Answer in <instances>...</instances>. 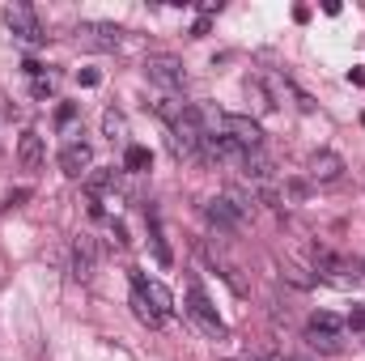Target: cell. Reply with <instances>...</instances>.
I'll return each instance as SVG.
<instances>
[{"instance_id":"obj_1","label":"cell","mask_w":365,"mask_h":361,"mask_svg":"<svg viewBox=\"0 0 365 361\" xmlns=\"http://www.w3.org/2000/svg\"><path fill=\"white\" fill-rule=\"evenodd\" d=\"M145 77L153 81V86H162L166 93H175L187 86V68H182L179 56H149L145 60Z\"/></svg>"},{"instance_id":"obj_2","label":"cell","mask_w":365,"mask_h":361,"mask_svg":"<svg viewBox=\"0 0 365 361\" xmlns=\"http://www.w3.org/2000/svg\"><path fill=\"white\" fill-rule=\"evenodd\" d=\"M4 21H9V26H13V34H17L21 43H30V47H43V43H47V30H43L38 13H34L30 4H9Z\"/></svg>"},{"instance_id":"obj_3","label":"cell","mask_w":365,"mask_h":361,"mask_svg":"<svg viewBox=\"0 0 365 361\" xmlns=\"http://www.w3.org/2000/svg\"><path fill=\"white\" fill-rule=\"evenodd\" d=\"M217 136H230V141L242 145V149H259V145H264V128H259L251 115H221Z\"/></svg>"},{"instance_id":"obj_4","label":"cell","mask_w":365,"mask_h":361,"mask_svg":"<svg viewBox=\"0 0 365 361\" xmlns=\"http://www.w3.org/2000/svg\"><path fill=\"white\" fill-rule=\"evenodd\" d=\"M187 315H191V319L212 336V340H225V323L217 319V310H212V302L204 298V289H200V285H191V289H187Z\"/></svg>"},{"instance_id":"obj_5","label":"cell","mask_w":365,"mask_h":361,"mask_svg":"<svg viewBox=\"0 0 365 361\" xmlns=\"http://www.w3.org/2000/svg\"><path fill=\"white\" fill-rule=\"evenodd\" d=\"M123 30L119 26H106V21H81L77 26V39L86 43V47H98V51H115L123 39H119Z\"/></svg>"},{"instance_id":"obj_6","label":"cell","mask_w":365,"mask_h":361,"mask_svg":"<svg viewBox=\"0 0 365 361\" xmlns=\"http://www.w3.org/2000/svg\"><path fill=\"white\" fill-rule=\"evenodd\" d=\"M90 162H93V149L86 145V141H68V145L60 149V171H64L68 179L90 175Z\"/></svg>"},{"instance_id":"obj_7","label":"cell","mask_w":365,"mask_h":361,"mask_svg":"<svg viewBox=\"0 0 365 361\" xmlns=\"http://www.w3.org/2000/svg\"><path fill=\"white\" fill-rule=\"evenodd\" d=\"M132 285H136V293H140L145 302H153L158 315H170V310H175V298H170V289H166L162 280H149L145 272H132Z\"/></svg>"},{"instance_id":"obj_8","label":"cell","mask_w":365,"mask_h":361,"mask_svg":"<svg viewBox=\"0 0 365 361\" xmlns=\"http://www.w3.org/2000/svg\"><path fill=\"white\" fill-rule=\"evenodd\" d=\"M204 217H208L217 230H225V234H238V230H242V213H238V208H234L225 195L208 200V204H204Z\"/></svg>"},{"instance_id":"obj_9","label":"cell","mask_w":365,"mask_h":361,"mask_svg":"<svg viewBox=\"0 0 365 361\" xmlns=\"http://www.w3.org/2000/svg\"><path fill=\"white\" fill-rule=\"evenodd\" d=\"M306 175H310V183H336L340 175H344V158H336V153L319 149V153H310Z\"/></svg>"},{"instance_id":"obj_10","label":"cell","mask_w":365,"mask_h":361,"mask_svg":"<svg viewBox=\"0 0 365 361\" xmlns=\"http://www.w3.org/2000/svg\"><path fill=\"white\" fill-rule=\"evenodd\" d=\"M93 260H98V247H93L90 234H81V238L73 243V264H68V276L86 285V280L93 276Z\"/></svg>"},{"instance_id":"obj_11","label":"cell","mask_w":365,"mask_h":361,"mask_svg":"<svg viewBox=\"0 0 365 361\" xmlns=\"http://www.w3.org/2000/svg\"><path fill=\"white\" fill-rule=\"evenodd\" d=\"M43 158H47V149H43V136L38 132H21V141H17V162H21V171H43Z\"/></svg>"},{"instance_id":"obj_12","label":"cell","mask_w":365,"mask_h":361,"mask_svg":"<svg viewBox=\"0 0 365 361\" xmlns=\"http://www.w3.org/2000/svg\"><path fill=\"white\" fill-rule=\"evenodd\" d=\"M314 272H319V276H327V280H344L349 264H344L336 251H327V247H314Z\"/></svg>"},{"instance_id":"obj_13","label":"cell","mask_w":365,"mask_h":361,"mask_svg":"<svg viewBox=\"0 0 365 361\" xmlns=\"http://www.w3.org/2000/svg\"><path fill=\"white\" fill-rule=\"evenodd\" d=\"M242 171H247V179L268 183V179H272V158H268L264 149H251V153L242 158Z\"/></svg>"},{"instance_id":"obj_14","label":"cell","mask_w":365,"mask_h":361,"mask_svg":"<svg viewBox=\"0 0 365 361\" xmlns=\"http://www.w3.org/2000/svg\"><path fill=\"white\" fill-rule=\"evenodd\" d=\"M306 345H310L314 353H327V357H336V353H340V336L319 332V327H306Z\"/></svg>"},{"instance_id":"obj_15","label":"cell","mask_w":365,"mask_h":361,"mask_svg":"<svg viewBox=\"0 0 365 361\" xmlns=\"http://www.w3.org/2000/svg\"><path fill=\"white\" fill-rule=\"evenodd\" d=\"M102 136H106V141H128V119H123V111L110 106V111L102 115Z\"/></svg>"},{"instance_id":"obj_16","label":"cell","mask_w":365,"mask_h":361,"mask_svg":"<svg viewBox=\"0 0 365 361\" xmlns=\"http://www.w3.org/2000/svg\"><path fill=\"white\" fill-rule=\"evenodd\" d=\"M145 217H149V243H153V255H158V264H170V247H166V238H162V225H158V213L149 208Z\"/></svg>"},{"instance_id":"obj_17","label":"cell","mask_w":365,"mask_h":361,"mask_svg":"<svg viewBox=\"0 0 365 361\" xmlns=\"http://www.w3.org/2000/svg\"><path fill=\"white\" fill-rule=\"evenodd\" d=\"M153 111H158V115H162V119L175 128V123L182 119V111H187V102H179L175 93H166V98H158V102H153Z\"/></svg>"},{"instance_id":"obj_18","label":"cell","mask_w":365,"mask_h":361,"mask_svg":"<svg viewBox=\"0 0 365 361\" xmlns=\"http://www.w3.org/2000/svg\"><path fill=\"white\" fill-rule=\"evenodd\" d=\"M149 162H153V153L145 145H128V153H123V166L128 171H149Z\"/></svg>"},{"instance_id":"obj_19","label":"cell","mask_w":365,"mask_h":361,"mask_svg":"<svg viewBox=\"0 0 365 361\" xmlns=\"http://www.w3.org/2000/svg\"><path fill=\"white\" fill-rule=\"evenodd\" d=\"M132 315H136L140 323H149V327H162V315H158V310H153L140 293H132Z\"/></svg>"},{"instance_id":"obj_20","label":"cell","mask_w":365,"mask_h":361,"mask_svg":"<svg viewBox=\"0 0 365 361\" xmlns=\"http://www.w3.org/2000/svg\"><path fill=\"white\" fill-rule=\"evenodd\" d=\"M115 183H119V171H93V175H86V187H90V200L98 195V191L115 187Z\"/></svg>"},{"instance_id":"obj_21","label":"cell","mask_w":365,"mask_h":361,"mask_svg":"<svg viewBox=\"0 0 365 361\" xmlns=\"http://www.w3.org/2000/svg\"><path fill=\"white\" fill-rule=\"evenodd\" d=\"M306 327H319V332H331V336H340V327H344V323H340V319H336L331 310H319V315H314V319H310Z\"/></svg>"},{"instance_id":"obj_22","label":"cell","mask_w":365,"mask_h":361,"mask_svg":"<svg viewBox=\"0 0 365 361\" xmlns=\"http://www.w3.org/2000/svg\"><path fill=\"white\" fill-rule=\"evenodd\" d=\"M247 98H251V106H255V111H272V98L264 93L259 81H247Z\"/></svg>"},{"instance_id":"obj_23","label":"cell","mask_w":365,"mask_h":361,"mask_svg":"<svg viewBox=\"0 0 365 361\" xmlns=\"http://www.w3.org/2000/svg\"><path fill=\"white\" fill-rule=\"evenodd\" d=\"M30 81H34V93H38V98H47V93L56 90V73H34Z\"/></svg>"},{"instance_id":"obj_24","label":"cell","mask_w":365,"mask_h":361,"mask_svg":"<svg viewBox=\"0 0 365 361\" xmlns=\"http://www.w3.org/2000/svg\"><path fill=\"white\" fill-rule=\"evenodd\" d=\"M284 195H289V200H302V195H306V183H284Z\"/></svg>"},{"instance_id":"obj_25","label":"cell","mask_w":365,"mask_h":361,"mask_svg":"<svg viewBox=\"0 0 365 361\" xmlns=\"http://www.w3.org/2000/svg\"><path fill=\"white\" fill-rule=\"evenodd\" d=\"M349 327H353V332H365V306H361V310H353V315H349Z\"/></svg>"},{"instance_id":"obj_26","label":"cell","mask_w":365,"mask_h":361,"mask_svg":"<svg viewBox=\"0 0 365 361\" xmlns=\"http://www.w3.org/2000/svg\"><path fill=\"white\" fill-rule=\"evenodd\" d=\"M56 119H60V123H73V119H77V106H60Z\"/></svg>"},{"instance_id":"obj_27","label":"cell","mask_w":365,"mask_h":361,"mask_svg":"<svg viewBox=\"0 0 365 361\" xmlns=\"http://www.w3.org/2000/svg\"><path fill=\"white\" fill-rule=\"evenodd\" d=\"M26 195H30V191H13V195L0 204V208H17V204H26Z\"/></svg>"},{"instance_id":"obj_28","label":"cell","mask_w":365,"mask_h":361,"mask_svg":"<svg viewBox=\"0 0 365 361\" xmlns=\"http://www.w3.org/2000/svg\"><path fill=\"white\" fill-rule=\"evenodd\" d=\"M98 81H102V77H98L93 68H81V86H98Z\"/></svg>"},{"instance_id":"obj_29","label":"cell","mask_w":365,"mask_h":361,"mask_svg":"<svg viewBox=\"0 0 365 361\" xmlns=\"http://www.w3.org/2000/svg\"><path fill=\"white\" fill-rule=\"evenodd\" d=\"M289 361H306V357H289Z\"/></svg>"},{"instance_id":"obj_30","label":"cell","mask_w":365,"mask_h":361,"mask_svg":"<svg viewBox=\"0 0 365 361\" xmlns=\"http://www.w3.org/2000/svg\"><path fill=\"white\" fill-rule=\"evenodd\" d=\"M361 123H365V115H361Z\"/></svg>"}]
</instances>
